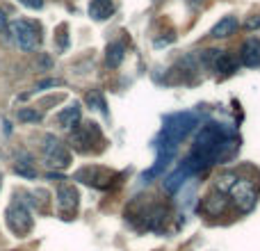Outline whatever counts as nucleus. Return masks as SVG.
Listing matches in <instances>:
<instances>
[{
  "instance_id": "nucleus-1",
  "label": "nucleus",
  "mask_w": 260,
  "mask_h": 251,
  "mask_svg": "<svg viewBox=\"0 0 260 251\" xmlns=\"http://www.w3.org/2000/svg\"><path fill=\"white\" fill-rule=\"evenodd\" d=\"M7 32L12 35V39L16 41V46L25 53H32V50L39 48L41 44V27L37 25L35 21H12L7 23Z\"/></svg>"
},
{
  "instance_id": "nucleus-2",
  "label": "nucleus",
  "mask_w": 260,
  "mask_h": 251,
  "mask_svg": "<svg viewBox=\"0 0 260 251\" xmlns=\"http://www.w3.org/2000/svg\"><path fill=\"white\" fill-rule=\"evenodd\" d=\"M41 153H44V160L50 169H67L73 162V155H71V151H69V146L64 142H59L55 135H46L44 137Z\"/></svg>"
},
{
  "instance_id": "nucleus-3",
  "label": "nucleus",
  "mask_w": 260,
  "mask_h": 251,
  "mask_svg": "<svg viewBox=\"0 0 260 251\" xmlns=\"http://www.w3.org/2000/svg\"><path fill=\"white\" fill-rule=\"evenodd\" d=\"M71 142L76 144L78 151L94 153L103 146V135H101V128L94 121H85V123H78L71 130Z\"/></svg>"
},
{
  "instance_id": "nucleus-4",
  "label": "nucleus",
  "mask_w": 260,
  "mask_h": 251,
  "mask_svg": "<svg viewBox=\"0 0 260 251\" xmlns=\"http://www.w3.org/2000/svg\"><path fill=\"white\" fill-rule=\"evenodd\" d=\"M256 199H258V185L249 178H242V176H240L238 183H235L229 192V201L238 208L240 215L251 210V208L256 206Z\"/></svg>"
},
{
  "instance_id": "nucleus-5",
  "label": "nucleus",
  "mask_w": 260,
  "mask_h": 251,
  "mask_svg": "<svg viewBox=\"0 0 260 251\" xmlns=\"http://www.w3.org/2000/svg\"><path fill=\"white\" fill-rule=\"evenodd\" d=\"M194 128H197V117L189 112H178V114H171V117L167 119L165 128L160 130V135L167 137L169 142L178 144V142H183Z\"/></svg>"
},
{
  "instance_id": "nucleus-6",
  "label": "nucleus",
  "mask_w": 260,
  "mask_h": 251,
  "mask_svg": "<svg viewBox=\"0 0 260 251\" xmlns=\"http://www.w3.org/2000/svg\"><path fill=\"white\" fill-rule=\"evenodd\" d=\"M76 178H80L82 183L91 185V187H101V190H108L117 183V174L105 169V167H87V169H80Z\"/></svg>"
},
{
  "instance_id": "nucleus-7",
  "label": "nucleus",
  "mask_w": 260,
  "mask_h": 251,
  "mask_svg": "<svg viewBox=\"0 0 260 251\" xmlns=\"http://www.w3.org/2000/svg\"><path fill=\"white\" fill-rule=\"evenodd\" d=\"M7 224L14 233L18 235H25L27 231L32 229V217H30V210L23 206L21 201H14L12 206L7 208Z\"/></svg>"
},
{
  "instance_id": "nucleus-8",
  "label": "nucleus",
  "mask_w": 260,
  "mask_h": 251,
  "mask_svg": "<svg viewBox=\"0 0 260 251\" xmlns=\"http://www.w3.org/2000/svg\"><path fill=\"white\" fill-rule=\"evenodd\" d=\"M57 206H59V212L67 215L69 219L78 212V206H80V194H78V190L73 187V185L64 183V185H59L57 187Z\"/></svg>"
},
{
  "instance_id": "nucleus-9",
  "label": "nucleus",
  "mask_w": 260,
  "mask_h": 251,
  "mask_svg": "<svg viewBox=\"0 0 260 251\" xmlns=\"http://www.w3.org/2000/svg\"><path fill=\"white\" fill-rule=\"evenodd\" d=\"M229 210H231L229 197L215 192V190H210V192L203 197V201H201V212L203 215H208V217H224Z\"/></svg>"
},
{
  "instance_id": "nucleus-10",
  "label": "nucleus",
  "mask_w": 260,
  "mask_h": 251,
  "mask_svg": "<svg viewBox=\"0 0 260 251\" xmlns=\"http://www.w3.org/2000/svg\"><path fill=\"white\" fill-rule=\"evenodd\" d=\"M240 64L249 69L260 67V39L258 37H249L242 46H240Z\"/></svg>"
},
{
  "instance_id": "nucleus-11",
  "label": "nucleus",
  "mask_w": 260,
  "mask_h": 251,
  "mask_svg": "<svg viewBox=\"0 0 260 251\" xmlns=\"http://www.w3.org/2000/svg\"><path fill=\"white\" fill-rule=\"evenodd\" d=\"M114 0H91L89 3V16L94 21H108L110 16H114Z\"/></svg>"
},
{
  "instance_id": "nucleus-12",
  "label": "nucleus",
  "mask_w": 260,
  "mask_h": 251,
  "mask_svg": "<svg viewBox=\"0 0 260 251\" xmlns=\"http://www.w3.org/2000/svg\"><path fill=\"white\" fill-rule=\"evenodd\" d=\"M57 121L62 128H67V130H73L78 123L82 121V112H80V105L78 103H73V105H69V108H64L62 112H59V117H57Z\"/></svg>"
},
{
  "instance_id": "nucleus-13",
  "label": "nucleus",
  "mask_w": 260,
  "mask_h": 251,
  "mask_svg": "<svg viewBox=\"0 0 260 251\" xmlns=\"http://www.w3.org/2000/svg\"><path fill=\"white\" fill-rule=\"evenodd\" d=\"M238 25H240V23H238V18H235V16H224V18H221V21L210 30V37H215V39H226V37L235 35Z\"/></svg>"
},
{
  "instance_id": "nucleus-14",
  "label": "nucleus",
  "mask_w": 260,
  "mask_h": 251,
  "mask_svg": "<svg viewBox=\"0 0 260 251\" xmlns=\"http://www.w3.org/2000/svg\"><path fill=\"white\" fill-rule=\"evenodd\" d=\"M121 62H123V44L112 41V44L105 48V64H108L110 69H117Z\"/></svg>"
},
{
  "instance_id": "nucleus-15",
  "label": "nucleus",
  "mask_w": 260,
  "mask_h": 251,
  "mask_svg": "<svg viewBox=\"0 0 260 251\" xmlns=\"http://www.w3.org/2000/svg\"><path fill=\"white\" fill-rule=\"evenodd\" d=\"M240 67V59L238 57H233V55H229V53H224V50H221L219 53V57H217V62H215V69L219 73H233L235 69Z\"/></svg>"
},
{
  "instance_id": "nucleus-16",
  "label": "nucleus",
  "mask_w": 260,
  "mask_h": 251,
  "mask_svg": "<svg viewBox=\"0 0 260 251\" xmlns=\"http://www.w3.org/2000/svg\"><path fill=\"white\" fill-rule=\"evenodd\" d=\"M85 103L89 105L91 110H101V112H108V105H105V99L99 89H89L85 94Z\"/></svg>"
},
{
  "instance_id": "nucleus-17",
  "label": "nucleus",
  "mask_w": 260,
  "mask_h": 251,
  "mask_svg": "<svg viewBox=\"0 0 260 251\" xmlns=\"http://www.w3.org/2000/svg\"><path fill=\"white\" fill-rule=\"evenodd\" d=\"M16 117H18V121H23V123H37V121H41V112H37L35 108H21L16 112Z\"/></svg>"
},
{
  "instance_id": "nucleus-18",
  "label": "nucleus",
  "mask_w": 260,
  "mask_h": 251,
  "mask_svg": "<svg viewBox=\"0 0 260 251\" xmlns=\"http://www.w3.org/2000/svg\"><path fill=\"white\" fill-rule=\"evenodd\" d=\"M14 171H16L18 176H23V178H37V169L30 165V162H16V165H14Z\"/></svg>"
},
{
  "instance_id": "nucleus-19",
  "label": "nucleus",
  "mask_w": 260,
  "mask_h": 251,
  "mask_svg": "<svg viewBox=\"0 0 260 251\" xmlns=\"http://www.w3.org/2000/svg\"><path fill=\"white\" fill-rule=\"evenodd\" d=\"M219 53L221 50H217V48H210V50H201V62H203V67H212L215 69V62H217V57H219Z\"/></svg>"
},
{
  "instance_id": "nucleus-20",
  "label": "nucleus",
  "mask_w": 260,
  "mask_h": 251,
  "mask_svg": "<svg viewBox=\"0 0 260 251\" xmlns=\"http://www.w3.org/2000/svg\"><path fill=\"white\" fill-rule=\"evenodd\" d=\"M21 5H25V7H30V9H41L44 7V0H18Z\"/></svg>"
},
{
  "instance_id": "nucleus-21",
  "label": "nucleus",
  "mask_w": 260,
  "mask_h": 251,
  "mask_svg": "<svg viewBox=\"0 0 260 251\" xmlns=\"http://www.w3.org/2000/svg\"><path fill=\"white\" fill-rule=\"evenodd\" d=\"M244 27H247V30H256V27H260V16L247 18V23H244Z\"/></svg>"
},
{
  "instance_id": "nucleus-22",
  "label": "nucleus",
  "mask_w": 260,
  "mask_h": 251,
  "mask_svg": "<svg viewBox=\"0 0 260 251\" xmlns=\"http://www.w3.org/2000/svg\"><path fill=\"white\" fill-rule=\"evenodd\" d=\"M57 85H62L59 80H44V82H39L37 85V89H46V87H57Z\"/></svg>"
},
{
  "instance_id": "nucleus-23",
  "label": "nucleus",
  "mask_w": 260,
  "mask_h": 251,
  "mask_svg": "<svg viewBox=\"0 0 260 251\" xmlns=\"http://www.w3.org/2000/svg\"><path fill=\"white\" fill-rule=\"evenodd\" d=\"M7 14H5L3 12V9H0V32H3V30H7Z\"/></svg>"
},
{
  "instance_id": "nucleus-24",
  "label": "nucleus",
  "mask_w": 260,
  "mask_h": 251,
  "mask_svg": "<svg viewBox=\"0 0 260 251\" xmlns=\"http://www.w3.org/2000/svg\"><path fill=\"white\" fill-rule=\"evenodd\" d=\"M194 3H197V5H199V3H203V0H194Z\"/></svg>"
},
{
  "instance_id": "nucleus-25",
  "label": "nucleus",
  "mask_w": 260,
  "mask_h": 251,
  "mask_svg": "<svg viewBox=\"0 0 260 251\" xmlns=\"http://www.w3.org/2000/svg\"><path fill=\"white\" fill-rule=\"evenodd\" d=\"M0 180H3V178H0Z\"/></svg>"
}]
</instances>
